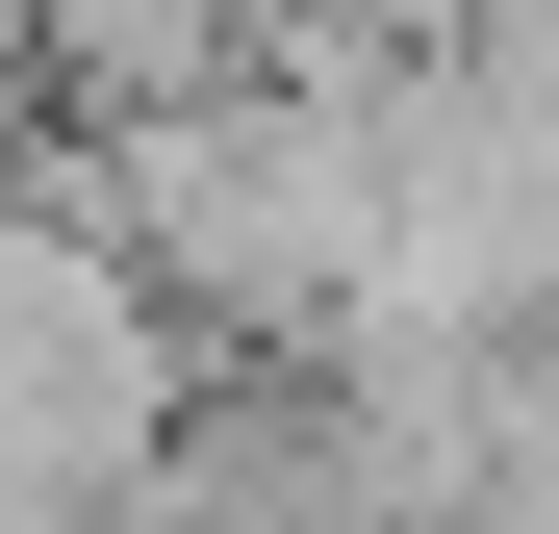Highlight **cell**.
<instances>
[{
  "label": "cell",
  "mask_w": 559,
  "mask_h": 534,
  "mask_svg": "<svg viewBox=\"0 0 559 534\" xmlns=\"http://www.w3.org/2000/svg\"><path fill=\"white\" fill-rule=\"evenodd\" d=\"M178 432H204V331L103 254L76 178H26L0 204V534H128Z\"/></svg>",
  "instance_id": "1"
}]
</instances>
